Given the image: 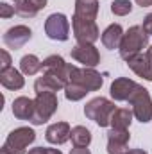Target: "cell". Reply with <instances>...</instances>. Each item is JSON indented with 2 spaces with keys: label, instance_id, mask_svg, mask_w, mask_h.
Segmentation results:
<instances>
[{
  "label": "cell",
  "instance_id": "1",
  "mask_svg": "<svg viewBox=\"0 0 152 154\" xmlns=\"http://www.w3.org/2000/svg\"><path fill=\"white\" fill-rule=\"evenodd\" d=\"M149 47V34L145 32V29L141 25H132L127 32H123L122 43L118 47L120 57L129 61L131 57L141 54V50Z\"/></svg>",
  "mask_w": 152,
  "mask_h": 154
},
{
  "label": "cell",
  "instance_id": "2",
  "mask_svg": "<svg viewBox=\"0 0 152 154\" xmlns=\"http://www.w3.org/2000/svg\"><path fill=\"white\" fill-rule=\"evenodd\" d=\"M114 111H116L114 102L106 97H95L84 106V115L100 127H108L111 124V116Z\"/></svg>",
  "mask_w": 152,
  "mask_h": 154
},
{
  "label": "cell",
  "instance_id": "3",
  "mask_svg": "<svg viewBox=\"0 0 152 154\" xmlns=\"http://www.w3.org/2000/svg\"><path fill=\"white\" fill-rule=\"evenodd\" d=\"M34 140H36L34 129H31V127H16L7 134L2 149L11 154H27V147Z\"/></svg>",
  "mask_w": 152,
  "mask_h": 154
},
{
  "label": "cell",
  "instance_id": "4",
  "mask_svg": "<svg viewBox=\"0 0 152 154\" xmlns=\"http://www.w3.org/2000/svg\"><path fill=\"white\" fill-rule=\"evenodd\" d=\"M59 100L56 93H36L34 99V115L31 118V124L34 125H43L45 122L50 120V116L57 111Z\"/></svg>",
  "mask_w": 152,
  "mask_h": 154
},
{
  "label": "cell",
  "instance_id": "5",
  "mask_svg": "<svg viewBox=\"0 0 152 154\" xmlns=\"http://www.w3.org/2000/svg\"><path fill=\"white\" fill-rule=\"evenodd\" d=\"M127 102L132 106V113L136 120H140L141 124H147L152 120V99L147 88L138 84V88L134 90V93L129 97Z\"/></svg>",
  "mask_w": 152,
  "mask_h": 154
},
{
  "label": "cell",
  "instance_id": "6",
  "mask_svg": "<svg viewBox=\"0 0 152 154\" xmlns=\"http://www.w3.org/2000/svg\"><path fill=\"white\" fill-rule=\"evenodd\" d=\"M72 29L77 43L81 45H93L97 39L100 38V31L95 23V20H84L74 14L72 18Z\"/></svg>",
  "mask_w": 152,
  "mask_h": 154
},
{
  "label": "cell",
  "instance_id": "7",
  "mask_svg": "<svg viewBox=\"0 0 152 154\" xmlns=\"http://www.w3.org/2000/svg\"><path fill=\"white\" fill-rule=\"evenodd\" d=\"M70 82H75L84 86L88 91H97L102 88V75L95 70V68H79L75 65H72V70H70ZM68 82V84H70Z\"/></svg>",
  "mask_w": 152,
  "mask_h": 154
},
{
  "label": "cell",
  "instance_id": "8",
  "mask_svg": "<svg viewBox=\"0 0 152 154\" xmlns=\"http://www.w3.org/2000/svg\"><path fill=\"white\" fill-rule=\"evenodd\" d=\"M45 32L50 39L66 41L70 36V22L63 13H54L45 22Z\"/></svg>",
  "mask_w": 152,
  "mask_h": 154
},
{
  "label": "cell",
  "instance_id": "9",
  "mask_svg": "<svg viewBox=\"0 0 152 154\" xmlns=\"http://www.w3.org/2000/svg\"><path fill=\"white\" fill-rule=\"evenodd\" d=\"M70 54H72V59H75L77 63L84 65L86 68H95L100 63V54H99L95 45H81V43H77Z\"/></svg>",
  "mask_w": 152,
  "mask_h": 154
},
{
  "label": "cell",
  "instance_id": "10",
  "mask_svg": "<svg viewBox=\"0 0 152 154\" xmlns=\"http://www.w3.org/2000/svg\"><path fill=\"white\" fill-rule=\"evenodd\" d=\"M129 129H109L108 133V154H127L129 149Z\"/></svg>",
  "mask_w": 152,
  "mask_h": 154
},
{
  "label": "cell",
  "instance_id": "11",
  "mask_svg": "<svg viewBox=\"0 0 152 154\" xmlns=\"http://www.w3.org/2000/svg\"><path fill=\"white\" fill-rule=\"evenodd\" d=\"M31 38H32V31L27 25H14V27H11V29L5 31V34H4L2 39H4L5 47L18 50V48H22Z\"/></svg>",
  "mask_w": 152,
  "mask_h": 154
},
{
  "label": "cell",
  "instance_id": "12",
  "mask_svg": "<svg viewBox=\"0 0 152 154\" xmlns=\"http://www.w3.org/2000/svg\"><path fill=\"white\" fill-rule=\"evenodd\" d=\"M138 88V82H134L132 79H127V77H118L111 82V97H113L116 102H123V100H129V97L134 93V90Z\"/></svg>",
  "mask_w": 152,
  "mask_h": 154
},
{
  "label": "cell",
  "instance_id": "13",
  "mask_svg": "<svg viewBox=\"0 0 152 154\" xmlns=\"http://www.w3.org/2000/svg\"><path fill=\"white\" fill-rule=\"evenodd\" d=\"M70 124L68 122H56L52 125L47 127V133H45V138L48 143H54V145H63L70 140Z\"/></svg>",
  "mask_w": 152,
  "mask_h": 154
},
{
  "label": "cell",
  "instance_id": "14",
  "mask_svg": "<svg viewBox=\"0 0 152 154\" xmlns=\"http://www.w3.org/2000/svg\"><path fill=\"white\" fill-rule=\"evenodd\" d=\"M65 88H66V82L61 77L52 75V74H43L34 82V91L36 93H56V91H61Z\"/></svg>",
  "mask_w": 152,
  "mask_h": 154
},
{
  "label": "cell",
  "instance_id": "15",
  "mask_svg": "<svg viewBox=\"0 0 152 154\" xmlns=\"http://www.w3.org/2000/svg\"><path fill=\"white\" fill-rule=\"evenodd\" d=\"M129 68L136 74L138 77H143L145 81H152V59L147 56V52L138 54L127 61Z\"/></svg>",
  "mask_w": 152,
  "mask_h": 154
},
{
  "label": "cell",
  "instance_id": "16",
  "mask_svg": "<svg viewBox=\"0 0 152 154\" xmlns=\"http://www.w3.org/2000/svg\"><path fill=\"white\" fill-rule=\"evenodd\" d=\"M43 7H47V0H20L16 2L14 11L22 18H34Z\"/></svg>",
  "mask_w": 152,
  "mask_h": 154
},
{
  "label": "cell",
  "instance_id": "17",
  "mask_svg": "<svg viewBox=\"0 0 152 154\" xmlns=\"http://www.w3.org/2000/svg\"><path fill=\"white\" fill-rule=\"evenodd\" d=\"M0 82L7 90H22L25 84V79H23L22 72H18L16 68L11 66L7 70H0Z\"/></svg>",
  "mask_w": 152,
  "mask_h": 154
},
{
  "label": "cell",
  "instance_id": "18",
  "mask_svg": "<svg viewBox=\"0 0 152 154\" xmlns=\"http://www.w3.org/2000/svg\"><path fill=\"white\" fill-rule=\"evenodd\" d=\"M122 38H123V29H122L120 23H111V25L102 32V36H100L102 45H104L106 48H109V50L118 48L120 43H122Z\"/></svg>",
  "mask_w": 152,
  "mask_h": 154
},
{
  "label": "cell",
  "instance_id": "19",
  "mask_svg": "<svg viewBox=\"0 0 152 154\" xmlns=\"http://www.w3.org/2000/svg\"><path fill=\"white\" fill-rule=\"evenodd\" d=\"M13 115L18 120H29L34 115V100L29 97H18L13 102Z\"/></svg>",
  "mask_w": 152,
  "mask_h": 154
},
{
  "label": "cell",
  "instance_id": "20",
  "mask_svg": "<svg viewBox=\"0 0 152 154\" xmlns=\"http://www.w3.org/2000/svg\"><path fill=\"white\" fill-rule=\"evenodd\" d=\"M99 14L97 0H75V16L84 20H95Z\"/></svg>",
  "mask_w": 152,
  "mask_h": 154
},
{
  "label": "cell",
  "instance_id": "21",
  "mask_svg": "<svg viewBox=\"0 0 152 154\" xmlns=\"http://www.w3.org/2000/svg\"><path fill=\"white\" fill-rule=\"evenodd\" d=\"M132 109H127V108H116V111L111 116V127L113 129H129L131 122H132Z\"/></svg>",
  "mask_w": 152,
  "mask_h": 154
},
{
  "label": "cell",
  "instance_id": "22",
  "mask_svg": "<svg viewBox=\"0 0 152 154\" xmlns=\"http://www.w3.org/2000/svg\"><path fill=\"white\" fill-rule=\"evenodd\" d=\"M20 70L25 75H34V74H38L39 70H43V63L38 59V56L27 54V56H23L20 59Z\"/></svg>",
  "mask_w": 152,
  "mask_h": 154
},
{
  "label": "cell",
  "instance_id": "23",
  "mask_svg": "<svg viewBox=\"0 0 152 154\" xmlns=\"http://www.w3.org/2000/svg\"><path fill=\"white\" fill-rule=\"evenodd\" d=\"M70 140L74 147H88L91 143V133L84 125H75L70 133Z\"/></svg>",
  "mask_w": 152,
  "mask_h": 154
},
{
  "label": "cell",
  "instance_id": "24",
  "mask_svg": "<svg viewBox=\"0 0 152 154\" xmlns=\"http://www.w3.org/2000/svg\"><path fill=\"white\" fill-rule=\"evenodd\" d=\"M88 93H90V91H88L84 86L75 84V82H70V84H66V88H65V97H66L68 100H72V102L84 99Z\"/></svg>",
  "mask_w": 152,
  "mask_h": 154
},
{
  "label": "cell",
  "instance_id": "25",
  "mask_svg": "<svg viewBox=\"0 0 152 154\" xmlns=\"http://www.w3.org/2000/svg\"><path fill=\"white\" fill-rule=\"evenodd\" d=\"M132 11V4L131 0H114L111 4V13L116 16H125Z\"/></svg>",
  "mask_w": 152,
  "mask_h": 154
},
{
  "label": "cell",
  "instance_id": "26",
  "mask_svg": "<svg viewBox=\"0 0 152 154\" xmlns=\"http://www.w3.org/2000/svg\"><path fill=\"white\" fill-rule=\"evenodd\" d=\"M11 68V56L7 50H0V70Z\"/></svg>",
  "mask_w": 152,
  "mask_h": 154
},
{
  "label": "cell",
  "instance_id": "27",
  "mask_svg": "<svg viewBox=\"0 0 152 154\" xmlns=\"http://www.w3.org/2000/svg\"><path fill=\"white\" fill-rule=\"evenodd\" d=\"M14 13H16V11H14L13 5H9V4H5V2L0 4V16H2V18H11Z\"/></svg>",
  "mask_w": 152,
  "mask_h": 154
},
{
  "label": "cell",
  "instance_id": "28",
  "mask_svg": "<svg viewBox=\"0 0 152 154\" xmlns=\"http://www.w3.org/2000/svg\"><path fill=\"white\" fill-rule=\"evenodd\" d=\"M141 27L145 29V32H147L149 36H152V13L145 16V20H143V25H141Z\"/></svg>",
  "mask_w": 152,
  "mask_h": 154
},
{
  "label": "cell",
  "instance_id": "29",
  "mask_svg": "<svg viewBox=\"0 0 152 154\" xmlns=\"http://www.w3.org/2000/svg\"><path fill=\"white\" fill-rule=\"evenodd\" d=\"M70 154H91V152H90L88 147H74V149L70 151Z\"/></svg>",
  "mask_w": 152,
  "mask_h": 154
},
{
  "label": "cell",
  "instance_id": "30",
  "mask_svg": "<svg viewBox=\"0 0 152 154\" xmlns=\"http://www.w3.org/2000/svg\"><path fill=\"white\" fill-rule=\"evenodd\" d=\"M27 154H47V149H43V147H36V149H31Z\"/></svg>",
  "mask_w": 152,
  "mask_h": 154
},
{
  "label": "cell",
  "instance_id": "31",
  "mask_svg": "<svg viewBox=\"0 0 152 154\" xmlns=\"http://www.w3.org/2000/svg\"><path fill=\"white\" fill-rule=\"evenodd\" d=\"M136 4L141 7H149V5H152V0H136Z\"/></svg>",
  "mask_w": 152,
  "mask_h": 154
},
{
  "label": "cell",
  "instance_id": "32",
  "mask_svg": "<svg viewBox=\"0 0 152 154\" xmlns=\"http://www.w3.org/2000/svg\"><path fill=\"white\" fill-rule=\"evenodd\" d=\"M127 154H147V152H145L143 149H131Z\"/></svg>",
  "mask_w": 152,
  "mask_h": 154
},
{
  "label": "cell",
  "instance_id": "33",
  "mask_svg": "<svg viewBox=\"0 0 152 154\" xmlns=\"http://www.w3.org/2000/svg\"><path fill=\"white\" fill-rule=\"evenodd\" d=\"M47 154H63V152L57 151V149H47Z\"/></svg>",
  "mask_w": 152,
  "mask_h": 154
},
{
  "label": "cell",
  "instance_id": "34",
  "mask_svg": "<svg viewBox=\"0 0 152 154\" xmlns=\"http://www.w3.org/2000/svg\"><path fill=\"white\" fill-rule=\"evenodd\" d=\"M0 154H11V152H7V151H4V149H0Z\"/></svg>",
  "mask_w": 152,
  "mask_h": 154
},
{
  "label": "cell",
  "instance_id": "35",
  "mask_svg": "<svg viewBox=\"0 0 152 154\" xmlns=\"http://www.w3.org/2000/svg\"><path fill=\"white\" fill-rule=\"evenodd\" d=\"M14 2H20V0H14Z\"/></svg>",
  "mask_w": 152,
  "mask_h": 154
}]
</instances>
